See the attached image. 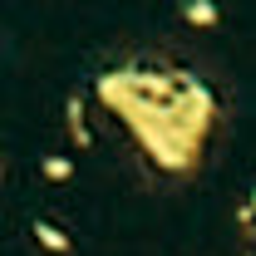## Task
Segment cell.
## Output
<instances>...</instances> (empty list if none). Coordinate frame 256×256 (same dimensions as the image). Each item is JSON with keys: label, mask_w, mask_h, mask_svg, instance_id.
Wrapping results in <instances>:
<instances>
[{"label": "cell", "mask_w": 256, "mask_h": 256, "mask_svg": "<svg viewBox=\"0 0 256 256\" xmlns=\"http://www.w3.org/2000/svg\"><path fill=\"white\" fill-rule=\"evenodd\" d=\"M178 20L192 30H217L222 25V0H178Z\"/></svg>", "instance_id": "obj_1"}, {"label": "cell", "mask_w": 256, "mask_h": 256, "mask_svg": "<svg viewBox=\"0 0 256 256\" xmlns=\"http://www.w3.org/2000/svg\"><path fill=\"white\" fill-rule=\"evenodd\" d=\"M30 232H34V242H40V246H44L50 256H74V236H69V232H60V226L50 222V217L30 222Z\"/></svg>", "instance_id": "obj_2"}, {"label": "cell", "mask_w": 256, "mask_h": 256, "mask_svg": "<svg viewBox=\"0 0 256 256\" xmlns=\"http://www.w3.org/2000/svg\"><path fill=\"white\" fill-rule=\"evenodd\" d=\"M40 172H44V182H74V162L64 158V153H44V158H40Z\"/></svg>", "instance_id": "obj_3"}, {"label": "cell", "mask_w": 256, "mask_h": 256, "mask_svg": "<svg viewBox=\"0 0 256 256\" xmlns=\"http://www.w3.org/2000/svg\"><path fill=\"white\" fill-rule=\"evenodd\" d=\"M64 124H69L74 148H89V124H84V104H79V98H69V104H64Z\"/></svg>", "instance_id": "obj_4"}, {"label": "cell", "mask_w": 256, "mask_h": 256, "mask_svg": "<svg viewBox=\"0 0 256 256\" xmlns=\"http://www.w3.org/2000/svg\"><path fill=\"white\" fill-rule=\"evenodd\" d=\"M246 207H252V217H256V188H252V192H246Z\"/></svg>", "instance_id": "obj_5"}, {"label": "cell", "mask_w": 256, "mask_h": 256, "mask_svg": "<svg viewBox=\"0 0 256 256\" xmlns=\"http://www.w3.org/2000/svg\"><path fill=\"white\" fill-rule=\"evenodd\" d=\"M0 178H5V153H0Z\"/></svg>", "instance_id": "obj_6"}]
</instances>
